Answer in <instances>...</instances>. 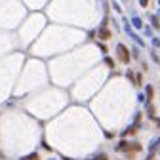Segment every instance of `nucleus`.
<instances>
[{
	"label": "nucleus",
	"instance_id": "1",
	"mask_svg": "<svg viewBox=\"0 0 160 160\" xmlns=\"http://www.w3.org/2000/svg\"><path fill=\"white\" fill-rule=\"evenodd\" d=\"M116 53H118L120 63H124V65L130 63V50H128L124 44H118V46H116Z\"/></svg>",
	"mask_w": 160,
	"mask_h": 160
},
{
	"label": "nucleus",
	"instance_id": "2",
	"mask_svg": "<svg viewBox=\"0 0 160 160\" xmlns=\"http://www.w3.org/2000/svg\"><path fill=\"white\" fill-rule=\"evenodd\" d=\"M126 32H128V34H130V36H132V38L135 40V42H137L139 46H143V44H145V42H143V40H141V38H139V36H137V34H135V32L132 31V27H130V23H126Z\"/></svg>",
	"mask_w": 160,
	"mask_h": 160
},
{
	"label": "nucleus",
	"instance_id": "3",
	"mask_svg": "<svg viewBox=\"0 0 160 160\" xmlns=\"http://www.w3.org/2000/svg\"><path fill=\"white\" fill-rule=\"evenodd\" d=\"M111 36H112V32H111L109 29H105V27L99 29V40H109Z\"/></svg>",
	"mask_w": 160,
	"mask_h": 160
},
{
	"label": "nucleus",
	"instance_id": "4",
	"mask_svg": "<svg viewBox=\"0 0 160 160\" xmlns=\"http://www.w3.org/2000/svg\"><path fill=\"white\" fill-rule=\"evenodd\" d=\"M160 145V137H156V139H152L151 141V145H149V152H156V147Z\"/></svg>",
	"mask_w": 160,
	"mask_h": 160
},
{
	"label": "nucleus",
	"instance_id": "5",
	"mask_svg": "<svg viewBox=\"0 0 160 160\" xmlns=\"http://www.w3.org/2000/svg\"><path fill=\"white\" fill-rule=\"evenodd\" d=\"M132 23H133V27H135V29H143V21H141V19H139L137 15H133V17H132Z\"/></svg>",
	"mask_w": 160,
	"mask_h": 160
},
{
	"label": "nucleus",
	"instance_id": "6",
	"mask_svg": "<svg viewBox=\"0 0 160 160\" xmlns=\"http://www.w3.org/2000/svg\"><path fill=\"white\" fill-rule=\"evenodd\" d=\"M116 151H120V152H122V151H130V143L128 141H120L118 147H116Z\"/></svg>",
	"mask_w": 160,
	"mask_h": 160
},
{
	"label": "nucleus",
	"instance_id": "7",
	"mask_svg": "<svg viewBox=\"0 0 160 160\" xmlns=\"http://www.w3.org/2000/svg\"><path fill=\"white\" fill-rule=\"evenodd\" d=\"M145 90H147V103H151L152 101V95H154V90H152V86H147Z\"/></svg>",
	"mask_w": 160,
	"mask_h": 160
},
{
	"label": "nucleus",
	"instance_id": "8",
	"mask_svg": "<svg viewBox=\"0 0 160 160\" xmlns=\"http://www.w3.org/2000/svg\"><path fill=\"white\" fill-rule=\"evenodd\" d=\"M21 160H40L38 152H32V154H27V156H21Z\"/></svg>",
	"mask_w": 160,
	"mask_h": 160
},
{
	"label": "nucleus",
	"instance_id": "9",
	"mask_svg": "<svg viewBox=\"0 0 160 160\" xmlns=\"http://www.w3.org/2000/svg\"><path fill=\"white\" fill-rule=\"evenodd\" d=\"M151 23H152L154 29H160V21H158V17H156V15H151Z\"/></svg>",
	"mask_w": 160,
	"mask_h": 160
},
{
	"label": "nucleus",
	"instance_id": "10",
	"mask_svg": "<svg viewBox=\"0 0 160 160\" xmlns=\"http://www.w3.org/2000/svg\"><path fill=\"white\" fill-rule=\"evenodd\" d=\"M135 130H137V126H132V128H128L122 135H133V133H135Z\"/></svg>",
	"mask_w": 160,
	"mask_h": 160
},
{
	"label": "nucleus",
	"instance_id": "11",
	"mask_svg": "<svg viewBox=\"0 0 160 160\" xmlns=\"http://www.w3.org/2000/svg\"><path fill=\"white\" fill-rule=\"evenodd\" d=\"M93 160H109V156H107V154H97Z\"/></svg>",
	"mask_w": 160,
	"mask_h": 160
},
{
	"label": "nucleus",
	"instance_id": "12",
	"mask_svg": "<svg viewBox=\"0 0 160 160\" xmlns=\"http://www.w3.org/2000/svg\"><path fill=\"white\" fill-rule=\"evenodd\" d=\"M152 46L154 48H160V38H152Z\"/></svg>",
	"mask_w": 160,
	"mask_h": 160
},
{
	"label": "nucleus",
	"instance_id": "13",
	"mask_svg": "<svg viewBox=\"0 0 160 160\" xmlns=\"http://www.w3.org/2000/svg\"><path fill=\"white\" fill-rule=\"evenodd\" d=\"M151 57H152V61H154V63H158V65H160V57H158V55H156V53H152V55H151Z\"/></svg>",
	"mask_w": 160,
	"mask_h": 160
},
{
	"label": "nucleus",
	"instance_id": "14",
	"mask_svg": "<svg viewBox=\"0 0 160 160\" xmlns=\"http://www.w3.org/2000/svg\"><path fill=\"white\" fill-rule=\"evenodd\" d=\"M139 4H141L143 8H147V6H149V0H139Z\"/></svg>",
	"mask_w": 160,
	"mask_h": 160
},
{
	"label": "nucleus",
	"instance_id": "15",
	"mask_svg": "<svg viewBox=\"0 0 160 160\" xmlns=\"http://www.w3.org/2000/svg\"><path fill=\"white\" fill-rule=\"evenodd\" d=\"M105 61H107V65H109V67H114V63H112V59H111V57H107Z\"/></svg>",
	"mask_w": 160,
	"mask_h": 160
},
{
	"label": "nucleus",
	"instance_id": "16",
	"mask_svg": "<svg viewBox=\"0 0 160 160\" xmlns=\"http://www.w3.org/2000/svg\"><path fill=\"white\" fill-rule=\"evenodd\" d=\"M126 76H128V78L132 80V82H133V72H132V71H128V72H126Z\"/></svg>",
	"mask_w": 160,
	"mask_h": 160
},
{
	"label": "nucleus",
	"instance_id": "17",
	"mask_svg": "<svg viewBox=\"0 0 160 160\" xmlns=\"http://www.w3.org/2000/svg\"><path fill=\"white\" fill-rule=\"evenodd\" d=\"M143 29H145V34H147V36H151V34H152V32H151V29H149V27H147V25H145V27H143Z\"/></svg>",
	"mask_w": 160,
	"mask_h": 160
},
{
	"label": "nucleus",
	"instance_id": "18",
	"mask_svg": "<svg viewBox=\"0 0 160 160\" xmlns=\"http://www.w3.org/2000/svg\"><path fill=\"white\" fill-rule=\"evenodd\" d=\"M147 160H154V152H151V154L147 156Z\"/></svg>",
	"mask_w": 160,
	"mask_h": 160
},
{
	"label": "nucleus",
	"instance_id": "19",
	"mask_svg": "<svg viewBox=\"0 0 160 160\" xmlns=\"http://www.w3.org/2000/svg\"><path fill=\"white\" fill-rule=\"evenodd\" d=\"M154 122L158 124V128H160V118H154Z\"/></svg>",
	"mask_w": 160,
	"mask_h": 160
},
{
	"label": "nucleus",
	"instance_id": "20",
	"mask_svg": "<svg viewBox=\"0 0 160 160\" xmlns=\"http://www.w3.org/2000/svg\"><path fill=\"white\" fill-rule=\"evenodd\" d=\"M156 17H160V13H158V15H156Z\"/></svg>",
	"mask_w": 160,
	"mask_h": 160
},
{
	"label": "nucleus",
	"instance_id": "21",
	"mask_svg": "<svg viewBox=\"0 0 160 160\" xmlns=\"http://www.w3.org/2000/svg\"><path fill=\"white\" fill-rule=\"evenodd\" d=\"M158 4H160V0H158Z\"/></svg>",
	"mask_w": 160,
	"mask_h": 160
}]
</instances>
